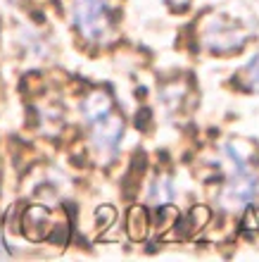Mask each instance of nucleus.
Segmentation results:
<instances>
[{
	"instance_id": "f257e3e1",
	"label": "nucleus",
	"mask_w": 259,
	"mask_h": 262,
	"mask_svg": "<svg viewBox=\"0 0 259 262\" xmlns=\"http://www.w3.org/2000/svg\"><path fill=\"white\" fill-rule=\"evenodd\" d=\"M72 19L81 38L90 43H105L112 36V12L107 0H74Z\"/></svg>"
},
{
	"instance_id": "f03ea898",
	"label": "nucleus",
	"mask_w": 259,
	"mask_h": 262,
	"mask_svg": "<svg viewBox=\"0 0 259 262\" xmlns=\"http://www.w3.org/2000/svg\"><path fill=\"white\" fill-rule=\"evenodd\" d=\"M228 155L236 162V169H233V177L228 181V186L221 193V205L228 207V210H236L240 205H247L254 198V193H257V177L245 167V162H243V158H240L238 152H233L228 148Z\"/></svg>"
},
{
	"instance_id": "7ed1b4c3",
	"label": "nucleus",
	"mask_w": 259,
	"mask_h": 262,
	"mask_svg": "<svg viewBox=\"0 0 259 262\" xmlns=\"http://www.w3.org/2000/svg\"><path fill=\"white\" fill-rule=\"evenodd\" d=\"M90 122V136H93V145L103 158H112L119 148L124 138V119L116 115L114 110H107L98 117L88 119Z\"/></svg>"
},
{
	"instance_id": "20e7f679",
	"label": "nucleus",
	"mask_w": 259,
	"mask_h": 262,
	"mask_svg": "<svg viewBox=\"0 0 259 262\" xmlns=\"http://www.w3.org/2000/svg\"><path fill=\"white\" fill-rule=\"evenodd\" d=\"M245 38L247 34L243 29H238L236 24H231L226 19H211L205 29V36H202L207 50L219 53V55H228L233 50L243 48Z\"/></svg>"
},
{
	"instance_id": "39448f33",
	"label": "nucleus",
	"mask_w": 259,
	"mask_h": 262,
	"mask_svg": "<svg viewBox=\"0 0 259 262\" xmlns=\"http://www.w3.org/2000/svg\"><path fill=\"white\" fill-rule=\"evenodd\" d=\"M24 234L31 238V241H41L48 234V210L41 205L29 207L27 214H24Z\"/></svg>"
},
{
	"instance_id": "423d86ee",
	"label": "nucleus",
	"mask_w": 259,
	"mask_h": 262,
	"mask_svg": "<svg viewBox=\"0 0 259 262\" xmlns=\"http://www.w3.org/2000/svg\"><path fill=\"white\" fill-rule=\"evenodd\" d=\"M174 198H176V188H174L171 177H157V179L152 181L150 191H148V203H150L152 207H157V210H162V207H167Z\"/></svg>"
},
{
	"instance_id": "0eeeda50",
	"label": "nucleus",
	"mask_w": 259,
	"mask_h": 262,
	"mask_svg": "<svg viewBox=\"0 0 259 262\" xmlns=\"http://www.w3.org/2000/svg\"><path fill=\"white\" fill-rule=\"evenodd\" d=\"M126 231H129L131 241H143L145 236H148V212H145L143 205H133L129 210Z\"/></svg>"
},
{
	"instance_id": "6e6552de",
	"label": "nucleus",
	"mask_w": 259,
	"mask_h": 262,
	"mask_svg": "<svg viewBox=\"0 0 259 262\" xmlns=\"http://www.w3.org/2000/svg\"><path fill=\"white\" fill-rule=\"evenodd\" d=\"M245 79H247V86L259 93V53L252 57V60H250V64H247Z\"/></svg>"
},
{
	"instance_id": "1a4fd4ad",
	"label": "nucleus",
	"mask_w": 259,
	"mask_h": 262,
	"mask_svg": "<svg viewBox=\"0 0 259 262\" xmlns=\"http://www.w3.org/2000/svg\"><path fill=\"white\" fill-rule=\"evenodd\" d=\"M207 222H209V210H207L205 205H198V207H195V210L191 212V224H193V229L205 227Z\"/></svg>"
},
{
	"instance_id": "9d476101",
	"label": "nucleus",
	"mask_w": 259,
	"mask_h": 262,
	"mask_svg": "<svg viewBox=\"0 0 259 262\" xmlns=\"http://www.w3.org/2000/svg\"><path fill=\"white\" fill-rule=\"evenodd\" d=\"M96 217H98V222H100V227H109V224L114 222V210L109 205H103V207H98Z\"/></svg>"
},
{
	"instance_id": "9b49d317",
	"label": "nucleus",
	"mask_w": 259,
	"mask_h": 262,
	"mask_svg": "<svg viewBox=\"0 0 259 262\" xmlns=\"http://www.w3.org/2000/svg\"><path fill=\"white\" fill-rule=\"evenodd\" d=\"M0 255H3V250H0Z\"/></svg>"
}]
</instances>
